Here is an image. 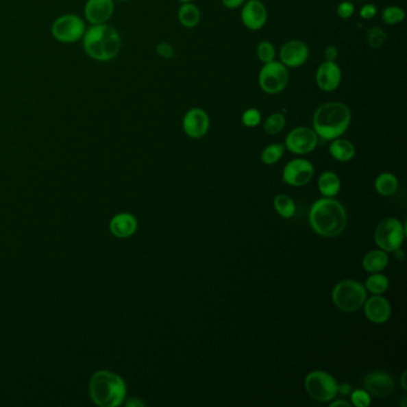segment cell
<instances>
[{"mask_svg":"<svg viewBox=\"0 0 407 407\" xmlns=\"http://www.w3.org/2000/svg\"><path fill=\"white\" fill-rule=\"evenodd\" d=\"M84 51L91 59L101 62L114 60L120 54L122 38L109 24H97L86 29L83 38Z\"/></svg>","mask_w":407,"mask_h":407,"instance_id":"cell-1","label":"cell"},{"mask_svg":"<svg viewBox=\"0 0 407 407\" xmlns=\"http://www.w3.org/2000/svg\"><path fill=\"white\" fill-rule=\"evenodd\" d=\"M352 119V110L347 104L325 103L318 107L313 115V130L321 139H337L349 130Z\"/></svg>","mask_w":407,"mask_h":407,"instance_id":"cell-2","label":"cell"},{"mask_svg":"<svg viewBox=\"0 0 407 407\" xmlns=\"http://www.w3.org/2000/svg\"><path fill=\"white\" fill-rule=\"evenodd\" d=\"M308 219L315 233L326 238L339 236L347 227V212L336 199H318L312 206Z\"/></svg>","mask_w":407,"mask_h":407,"instance_id":"cell-3","label":"cell"},{"mask_svg":"<svg viewBox=\"0 0 407 407\" xmlns=\"http://www.w3.org/2000/svg\"><path fill=\"white\" fill-rule=\"evenodd\" d=\"M88 392L93 403L101 407L120 406L127 395L123 379L109 370H99L92 375Z\"/></svg>","mask_w":407,"mask_h":407,"instance_id":"cell-4","label":"cell"},{"mask_svg":"<svg viewBox=\"0 0 407 407\" xmlns=\"http://www.w3.org/2000/svg\"><path fill=\"white\" fill-rule=\"evenodd\" d=\"M334 305L345 313H354L360 310L367 300L366 288L354 280L338 282L332 291Z\"/></svg>","mask_w":407,"mask_h":407,"instance_id":"cell-5","label":"cell"},{"mask_svg":"<svg viewBox=\"0 0 407 407\" xmlns=\"http://www.w3.org/2000/svg\"><path fill=\"white\" fill-rule=\"evenodd\" d=\"M289 71L281 61L263 64L258 74L259 88L268 95H278L287 88Z\"/></svg>","mask_w":407,"mask_h":407,"instance_id":"cell-6","label":"cell"},{"mask_svg":"<svg viewBox=\"0 0 407 407\" xmlns=\"http://www.w3.org/2000/svg\"><path fill=\"white\" fill-rule=\"evenodd\" d=\"M86 32V24L82 17L77 14H62L54 21L51 25V35L56 41L66 45L75 43L82 40Z\"/></svg>","mask_w":407,"mask_h":407,"instance_id":"cell-7","label":"cell"},{"mask_svg":"<svg viewBox=\"0 0 407 407\" xmlns=\"http://www.w3.org/2000/svg\"><path fill=\"white\" fill-rule=\"evenodd\" d=\"M375 243L384 252H393L402 247L405 238V228L398 219L387 218L380 222L375 230Z\"/></svg>","mask_w":407,"mask_h":407,"instance_id":"cell-8","label":"cell"},{"mask_svg":"<svg viewBox=\"0 0 407 407\" xmlns=\"http://www.w3.org/2000/svg\"><path fill=\"white\" fill-rule=\"evenodd\" d=\"M306 391L318 402H330L338 394L337 381L326 371L315 370L306 376Z\"/></svg>","mask_w":407,"mask_h":407,"instance_id":"cell-9","label":"cell"},{"mask_svg":"<svg viewBox=\"0 0 407 407\" xmlns=\"http://www.w3.org/2000/svg\"><path fill=\"white\" fill-rule=\"evenodd\" d=\"M319 136L317 135L313 128L308 127H297L294 128L286 138V147L289 152L304 156L313 152L318 146Z\"/></svg>","mask_w":407,"mask_h":407,"instance_id":"cell-10","label":"cell"},{"mask_svg":"<svg viewBox=\"0 0 407 407\" xmlns=\"http://www.w3.org/2000/svg\"><path fill=\"white\" fill-rule=\"evenodd\" d=\"M210 119L202 108H191L183 117V130L191 139H201L208 133Z\"/></svg>","mask_w":407,"mask_h":407,"instance_id":"cell-11","label":"cell"},{"mask_svg":"<svg viewBox=\"0 0 407 407\" xmlns=\"http://www.w3.org/2000/svg\"><path fill=\"white\" fill-rule=\"evenodd\" d=\"M280 61L287 69H297L305 65L310 58V48L300 40L288 41L280 49Z\"/></svg>","mask_w":407,"mask_h":407,"instance_id":"cell-12","label":"cell"},{"mask_svg":"<svg viewBox=\"0 0 407 407\" xmlns=\"http://www.w3.org/2000/svg\"><path fill=\"white\" fill-rule=\"evenodd\" d=\"M363 384L367 392L376 398H389L395 391L393 378L381 370H375L367 374L363 380Z\"/></svg>","mask_w":407,"mask_h":407,"instance_id":"cell-13","label":"cell"},{"mask_svg":"<svg viewBox=\"0 0 407 407\" xmlns=\"http://www.w3.org/2000/svg\"><path fill=\"white\" fill-rule=\"evenodd\" d=\"M314 175V167L306 159H294L283 170V181L293 186H302L310 183Z\"/></svg>","mask_w":407,"mask_h":407,"instance_id":"cell-14","label":"cell"},{"mask_svg":"<svg viewBox=\"0 0 407 407\" xmlns=\"http://www.w3.org/2000/svg\"><path fill=\"white\" fill-rule=\"evenodd\" d=\"M315 82L321 91L333 92L342 83V70L336 61H324L317 70Z\"/></svg>","mask_w":407,"mask_h":407,"instance_id":"cell-15","label":"cell"},{"mask_svg":"<svg viewBox=\"0 0 407 407\" xmlns=\"http://www.w3.org/2000/svg\"><path fill=\"white\" fill-rule=\"evenodd\" d=\"M241 22L250 30H260L268 21V10L260 0H246L241 14Z\"/></svg>","mask_w":407,"mask_h":407,"instance_id":"cell-16","label":"cell"},{"mask_svg":"<svg viewBox=\"0 0 407 407\" xmlns=\"http://www.w3.org/2000/svg\"><path fill=\"white\" fill-rule=\"evenodd\" d=\"M114 0H88L84 8V14L88 23L97 25L107 23L114 14Z\"/></svg>","mask_w":407,"mask_h":407,"instance_id":"cell-17","label":"cell"},{"mask_svg":"<svg viewBox=\"0 0 407 407\" xmlns=\"http://www.w3.org/2000/svg\"><path fill=\"white\" fill-rule=\"evenodd\" d=\"M363 305L367 318L374 324H384L392 313L388 301L382 296H371L370 299L365 301Z\"/></svg>","mask_w":407,"mask_h":407,"instance_id":"cell-18","label":"cell"},{"mask_svg":"<svg viewBox=\"0 0 407 407\" xmlns=\"http://www.w3.org/2000/svg\"><path fill=\"white\" fill-rule=\"evenodd\" d=\"M109 227L111 233L117 238H130L136 232L138 221L132 214L121 213L111 219Z\"/></svg>","mask_w":407,"mask_h":407,"instance_id":"cell-19","label":"cell"},{"mask_svg":"<svg viewBox=\"0 0 407 407\" xmlns=\"http://www.w3.org/2000/svg\"><path fill=\"white\" fill-rule=\"evenodd\" d=\"M330 153L338 162H350L352 158L355 157L356 149L352 141L337 138L332 140V143L330 145Z\"/></svg>","mask_w":407,"mask_h":407,"instance_id":"cell-20","label":"cell"},{"mask_svg":"<svg viewBox=\"0 0 407 407\" xmlns=\"http://www.w3.org/2000/svg\"><path fill=\"white\" fill-rule=\"evenodd\" d=\"M388 264V255L384 251H370L363 258L362 265L368 273H380Z\"/></svg>","mask_w":407,"mask_h":407,"instance_id":"cell-21","label":"cell"},{"mask_svg":"<svg viewBox=\"0 0 407 407\" xmlns=\"http://www.w3.org/2000/svg\"><path fill=\"white\" fill-rule=\"evenodd\" d=\"M178 21L185 28H195L201 21V12L193 3H183L178 10Z\"/></svg>","mask_w":407,"mask_h":407,"instance_id":"cell-22","label":"cell"},{"mask_svg":"<svg viewBox=\"0 0 407 407\" xmlns=\"http://www.w3.org/2000/svg\"><path fill=\"white\" fill-rule=\"evenodd\" d=\"M318 188L325 197H333L341 190V180L334 172H324L318 181Z\"/></svg>","mask_w":407,"mask_h":407,"instance_id":"cell-23","label":"cell"},{"mask_svg":"<svg viewBox=\"0 0 407 407\" xmlns=\"http://www.w3.org/2000/svg\"><path fill=\"white\" fill-rule=\"evenodd\" d=\"M397 177L392 173H382L375 181V190L382 196H392L398 190Z\"/></svg>","mask_w":407,"mask_h":407,"instance_id":"cell-24","label":"cell"},{"mask_svg":"<svg viewBox=\"0 0 407 407\" xmlns=\"http://www.w3.org/2000/svg\"><path fill=\"white\" fill-rule=\"evenodd\" d=\"M273 206L276 212L283 218H292L296 212L295 202L287 195H278L273 201Z\"/></svg>","mask_w":407,"mask_h":407,"instance_id":"cell-25","label":"cell"},{"mask_svg":"<svg viewBox=\"0 0 407 407\" xmlns=\"http://www.w3.org/2000/svg\"><path fill=\"white\" fill-rule=\"evenodd\" d=\"M286 116L282 112H275L269 116L268 119L264 122V132L269 135H276L281 133L284 127H286Z\"/></svg>","mask_w":407,"mask_h":407,"instance_id":"cell-26","label":"cell"},{"mask_svg":"<svg viewBox=\"0 0 407 407\" xmlns=\"http://www.w3.org/2000/svg\"><path fill=\"white\" fill-rule=\"evenodd\" d=\"M389 281L388 278H386L384 275L375 273L371 275L366 282V288L371 294L374 295H381L384 294L387 289H388Z\"/></svg>","mask_w":407,"mask_h":407,"instance_id":"cell-27","label":"cell"},{"mask_svg":"<svg viewBox=\"0 0 407 407\" xmlns=\"http://www.w3.org/2000/svg\"><path fill=\"white\" fill-rule=\"evenodd\" d=\"M405 11L399 6H387L382 10L381 12V18L384 24L387 25H395V24L402 23L405 19Z\"/></svg>","mask_w":407,"mask_h":407,"instance_id":"cell-28","label":"cell"},{"mask_svg":"<svg viewBox=\"0 0 407 407\" xmlns=\"http://www.w3.org/2000/svg\"><path fill=\"white\" fill-rule=\"evenodd\" d=\"M284 153V146L282 144L269 145L262 153V162L267 165H273L282 158Z\"/></svg>","mask_w":407,"mask_h":407,"instance_id":"cell-29","label":"cell"},{"mask_svg":"<svg viewBox=\"0 0 407 407\" xmlns=\"http://www.w3.org/2000/svg\"><path fill=\"white\" fill-rule=\"evenodd\" d=\"M386 40H387V34L384 29L380 28V27H373V28L367 30V41L373 49L382 48Z\"/></svg>","mask_w":407,"mask_h":407,"instance_id":"cell-30","label":"cell"},{"mask_svg":"<svg viewBox=\"0 0 407 407\" xmlns=\"http://www.w3.org/2000/svg\"><path fill=\"white\" fill-rule=\"evenodd\" d=\"M256 53H257V58H258L259 61L263 62V64L271 62V61L275 60V56H276L275 46L270 41L259 42Z\"/></svg>","mask_w":407,"mask_h":407,"instance_id":"cell-31","label":"cell"},{"mask_svg":"<svg viewBox=\"0 0 407 407\" xmlns=\"http://www.w3.org/2000/svg\"><path fill=\"white\" fill-rule=\"evenodd\" d=\"M241 122L247 128H255L257 125H260V122H262V114H260L258 109L250 108V109H247V110L243 112Z\"/></svg>","mask_w":407,"mask_h":407,"instance_id":"cell-32","label":"cell"},{"mask_svg":"<svg viewBox=\"0 0 407 407\" xmlns=\"http://www.w3.org/2000/svg\"><path fill=\"white\" fill-rule=\"evenodd\" d=\"M352 402L356 407H368L371 404V399L367 391L356 389L352 393Z\"/></svg>","mask_w":407,"mask_h":407,"instance_id":"cell-33","label":"cell"},{"mask_svg":"<svg viewBox=\"0 0 407 407\" xmlns=\"http://www.w3.org/2000/svg\"><path fill=\"white\" fill-rule=\"evenodd\" d=\"M156 51H157L158 56L162 58V59H166V60L173 59L175 56H176L175 48H173L170 43H167V42H160V43L156 47Z\"/></svg>","mask_w":407,"mask_h":407,"instance_id":"cell-34","label":"cell"},{"mask_svg":"<svg viewBox=\"0 0 407 407\" xmlns=\"http://www.w3.org/2000/svg\"><path fill=\"white\" fill-rule=\"evenodd\" d=\"M355 14V5L352 1H343L337 6V14L339 18L347 19Z\"/></svg>","mask_w":407,"mask_h":407,"instance_id":"cell-35","label":"cell"},{"mask_svg":"<svg viewBox=\"0 0 407 407\" xmlns=\"http://www.w3.org/2000/svg\"><path fill=\"white\" fill-rule=\"evenodd\" d=\"M376 14H378V9L371 3H366L360 10V16H361L362 19L374 18Z\"/></svg>","mask_w":407,"mask_h":407,"instance_id":"cell-36","label":"cell"},{"mask_svg":"<svg viewBox=\"0 0 407 407\" xmlns=\"http://www.w3.org/2000/svg\"><path fill=\"white\" fill-rule=\"evenodd\" d=\"M338 49L336 46H328L325 48L324 58L325 61H336L338 58Z\"/></svg>","mask_w":407,"mask_h":407,"instance_id":"cell-37","label":"cell"},{"mask_svg":"<svg viewBox=\"0 0 407 407\" xmlns=\"http://www.w3.org/2000/svg\"><path fill=\"white\" fill-rule=\"evenodd\" d=\"M246 0H222V5L227 9H238L245 4Z\"/></svg>","mask_w":407,"mask_h":407,"instance_id":"cell-38","label":"cell"},{"mask_svg":"<svg viewBox=\"0 0 407 407\" xmlns=\"http://www.w3.org/2000/svg\"><path fill=\"white\" fill-rule=\"evenodd\" d=\"M339 392L342 394H349L352 392V386L347 384H341V386H338V393Z\"/></svg>","mask_w":407,"mask_h":407,"instance_id":"cell-39","label":"cell"},{"mask_svg":"<svg viewBox=\"0 0 407 407\" xmlns=\"http://www.w3.org/2000/svg\"><path fill=\"white\" fill-rule=\"evenodd\" d=\"M125 405L128 407H144L145 404L141 403L138 399H130V402H127Z\"/></svg>","mask_w":407,"mask_h":407,"instance_id":"cell-40","label":"cell"},{"mask_svg":"<svg viewBox=\"0 0 407 407\" xmlns=\"http://www.w3.org/2000/svg\"><path fill=\"white\" fill-rule=\"evenodd\" d=\"M336 406L349 407L350 406V404L347 403V402H344V400H337V402H333V403L330 404V407Z\"/></svg>","mask_w":407,"mask_h":407,"instance_id":"cell-41","label":"cell"},{"mask_svg":"<svg viewBox=\"0 0 407 407\" xmlns=\"http://www.w3.org/2000/svg\"><path fill=\"white\" fill-rule=\"evenodd\" d=\"M394 254H395V257L397 258L400 259V260H404L405 259V256H404V251L402 250V247H399L397 250L393 251Z\"/></svg>","mask_w":407,"mask_h":407,"instance_id":"cell-42","label":"cell"},{"mask_svg":"<svg viewBox=\"0 0 407 407\" xmlns=\"http://www.w3.org/2000/svg\"><path fill=\"white\" fill-rule=\"evenodd\" d=\"M405 380H406V373H404L403 378H402V384H403V388H406V384H405Z\"/></svg>","mask_w":407,"mask_h":407,"instance_id":"cell-43","label":"cell"},{"mask_svg":"<svg viewBox=\"0 0 407 407\" xmlns=\"http://www.w3.org/2000/svg\"><path fill=\"white\" fill-rule=\"evenodd\" d=\"M178 1H181L182 4H183V3H191L194 0H178Z\"/></svg>","mask_w":407,"mask_h":407,"instance_id":"cell-44","label":"cell"},{"mask_svg":"<svg viewBox=\"0 0 407 407\" xmlns=\"http://www.w3.org/2000/svg\"><path fill=\"white\" fill-rule=\"evenodd\" d=\"M114 1H128V0H114Z\"/></svg>","mask_w":407,"mask_h":407,"instance_id":"cell-45","label":"cell"},{"mask_svg":"<svg viewBox=\"0 0 407 407\" xmlns=\"http://www.w3.org/2000/svg\"><path fill=\"white\" fill-rule=\"evenodd\" d=\"M357 1H366V0H357Z\"/></svg>","mask_w":407,"mask_h":407,"instance_id":"cell-46","label":"cell"}]
</instances>
